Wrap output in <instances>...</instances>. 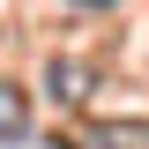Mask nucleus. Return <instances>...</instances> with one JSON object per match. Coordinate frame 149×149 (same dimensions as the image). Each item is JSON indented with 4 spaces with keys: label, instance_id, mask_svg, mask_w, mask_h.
Wrapping results in <instances>:
<instances>
[{
    "label": "nucleus",
    "instance_id": "1",
    "mask_svg": "<svg viewBox=\"0 0 149 149\" xmlns=\"http://www.w3.org/2000/svg\"><path fill=\"white\" fill-rule=\"evenodd\" d=\"M90 149H149V119H112L90 134Z\"/></svg>",
    "mask_w": 149,
    "mask_h": 149
},
{
    "label": "nucleus",
    "instance_id": "2",
    "mask_svg": "<svg viewBox=\"0 0 149 149\" xmlns=\"http://www.w3.org/2000/svg\"><path fill=\"white\" fill-rule=\"evenodd\" d=\"M22 119H30L22 90H15V82H0V142H22Z\"/></svg>",
    "mask_w": 149,
    "mask_h": 149
},
{
    "label": "nucleus",
    "instance_id": "3",
    "mask_svg": "<svg viewBox=\"0 0 149 149\" xmlns=\"http://www.w3.org/2000/svg\"><path fill=\"white\" fill-rule=\"evenodd\" d=\"M0 149H60V142H0Z\"/></svg>",
    "mask_w": 149,
    "mask_h": 149
},
{
    "label": "nucleus",
    "instance_id": "4",
    "mask_svg": "<svg viewBox=\"0 0 149 149\" xmlns=\"http://www.w3.org/2000/svg\"><path fill=\"white\" fill-rule=\"evenodd\" d=\"M74 8H104V0H74Z\"/></svg>",
    "mask_w": 149,
    "mask_h": 149
}]
</instances>
